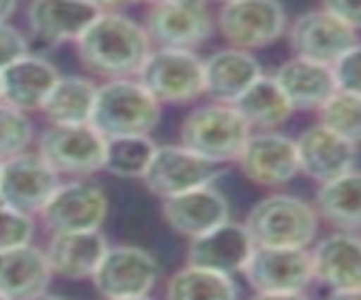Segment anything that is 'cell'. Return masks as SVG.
<instances>
[{
  "label": "cell",
  "mask_w": 361,
  "mask_h": 300,
  "mask_svg": "<svg viewBox=\"0 0 361 300\" xmlns=\"http://www.w3.org/2000/svg\"><path fill=\"white\" fill-rule=\"evenodd\" d=\"M81 63L106 79L137 74L151 54V39L144 27L121 14H99L77 41Z\"/></svg>",
  "instance_id": "obj_1"
},
{
  "label": "cell",
  "mask_w": 361,
  "mask_h": 300,
  "mask_svg": "<svg viewBox=\"0 0 361 300\" xmlns=\"http://www.w3.org/2000/svg\"><path fill=\"white\" fill-rule=\"evenodd\" d=\"M159 123V101L140 81L113 79L97 87L90 126L104 137L148 135Z\"/></svg>",
  "instance_id": "obj_2"
},
{
  "label": "cell",
  "mask_w": 361,
  "mask_h": 300,
  "mask_svg": "<svg viewBox=\"0 0 361 300\" xmlns=\"http://www.w3.org/2000/svg\"><path fill=\"white\" fill-rule=\"evenodd\" d=\"M182 146L200 157L222 164L238 159L252 128L233 106L209 104L193 110L182 123Z\"/></svg>",
  "instance_id": "obj_3"
},
{
  "label": "cell",
  "mask_w": 361,
  "mask_h": 300,
  "mask_svg": "<svg viewBox=\"0 0 361 300\" xmlns=\"http://www.w3.org/2000/svg\"><path fill=\"white\" fill-rule=\"evenodd\" d=\"M247 231L256 246L305 249L317 235V213L292 195H269L249 211Z\"/></svg>",
  "instance_id": "obj_4"
},
{
  "label": "cell",
  "mask_w": 361,
  "mask_h": 300,
  "mask_svg": "<svg viewBox=\"0 0 361 300\" xmlns=\"http://www.w3.org/2000/svg\"><path fill=\"white\" fill-rule=\"evenodd\" d=\"M137 74L157 101L186 104L204 92V63L191 49L161 47L146 56Z\"/></svg>",
  "instance_id": "obj_5"
},
{
  "label": "cell",
  "mask_w": 361,
  "mask_h": 300,
  "mask_svg": "<svg viewBox=\"0 0 361 300\" xmlns=\"http://www.w3.org/2000/svg\"><path fill=\"white\" fill-rule=\"evenodd\" d=\"M59 186V173L41 155L18 153L0 161V202L20 213H41Z\"/></svg>",
  "instance_id": "obj_6"
},
{
  "label": "cell",
  "mask_w": 361,
  "mask_h": 300,
  "mask_svg": "<svg viewBox=\"0 0 361 300\" xmlns=\"http://www.w3.org/2000/svg\"><path fill=\"white\" fill-rule=\"evenodd\" d=\"M222 175L220 164L200 157L184 146H159L148 166L144 182L159 197H173L214 184Z\"/></svg>",
  "instance_id": "obj_7"
},
{
  "label": "cell",
  "mask_w": 361,
  "mask_h": 300,
  "mask_svg": "<svg viewBox=\"0 0 361 300\" xmlns=\"http://www.w3.org/2000/svg\"><path fill=\"white\" fill-rule=\"evenodd\" d=\"M243 271L258 294L303 292L314 280L312 254L307 249L256 246Z\"/></svg>",
  "instance_id": "obj_8"
},
{
  "label": "cell",
  "mask_w": 361,
  "mask_h": 300,
  "mask_svg": "<svg viewBox=\"0 0 361 300\" xmlns=\"http://www.w3.org/2000/svg\"><path fill=\"white\" fill-rule=\"evenodd\" d=\"M218 25L238 49L267 47L285 30V11L279 0H231L220 9Z\"/></svg>",
  "instance_id": "obj_9"
},
{
  "label": "cell",
  "mask_w": 361,
  "mask_h": 300,
  "mask_svg": "<svg viewBox=\"0 0 361 300\" xmlns=\"http://www.w3.org/2000/svg\"><path fill=\"white\" fill-rule=\"evenodd\" d=\"M56 173L92 175L104 168L106 139L90 123L54 126L41 137L39 153Z\"/></svg>",
  "instance_id": "obj_10"
},
{
  "label": "cell",
  "mask_w": 361,
  "mask_h": 300,
  "mask_svg": "<svg viewBox=\"0 0 361 300\" xmlns=\"http://www.w3.org/2000/svg\"><path fill=\"white\" fill-rule=\"evenodd\" d=\"M159 267L140 246L108 249L92 273L94 287L106 298H140L153 289Z\"/></svg>",
  "instance_id": "obj_11"
},
{
  "label": "cell",
  "mask_w": 361,
  "mask_h": 300,
  "mask_svg": "<svg viewBox=\"0 0 361 300\" xmlns=\"http://www.w3.org/2000/svg\"><path fill=\"white\" fill-rule=\"evenodd\" d=\"M108 213V197L94 184L70 182L59 186L41 208L47 229L54 233L97 231Z\"/></svg>",
  "instance_id": "obj_12"
},
{
  "label": "cell",
  "mask_w": 361,
  "mask_h": 300,
  "mask_svg": "<svg viewBox=\"0 0 361 300\" xmlns=\"http://www.w3.org/2000/svg\"><path fill=\"white\" fill-rule=\"evenodd\" d=\"M148 39L161 47L191 49L211 34V18L204 0H164L155 3L146 16Z\"/></svg>",
  "instance_id": "obj_13"
},
{
  "label": "cell",
  "mask_w": 361,
  "mask_h": 300,
  "mask_svg": "<svg viewBox=\"0 0 361 300\" xmlns=\"http://www.w3.org/2000/svg\"><path fill=\"white\" fill-rule=\"evenodd\" d=\"M290 45L296 56L332 68L348 49L357 45V34L339 18H334L330 11L317 9L294 20Z\"/></svg>",
  "instance_id": "obj_14"
},
{
  "label": "cell",
  "mask_w": 361,
  "mask_h": 300,
  "mask_svg": "<svg viewBox=\"0 0 361 300\" xmlns=\"http://www.w3.org/2000/svg\"><path fill=\"white\" fill-rule=\"evenodd\" d=\"M238 164L249 182L281 186L298 173L296 142L276 132L252 135L238 157Z\"/></svg>",
  "instance_id": "obj_15"
},
{
  "label": "cell",
  "mask_w": 361,
  "mask_h": 300,
  "mask_svg": "<svg viewBox=\"0 0 361 300\" xmlns=\"http://www.w3.org/2000/svg\"><path fill=\"white\" fill-rule=\"evenodd\" d=\"M254 249L256 244L245 224L227 220L202 235L191 237L189 262L193 267H204L231 276L247 267Z\"/></svg>",
  "instance_id": "obj_16"
},
{
  "label": "cell",
  "mask_w": 361,
  "mask_h": 300,
  "mask_svg": "<svg viewBox=\"0 0 361 300\" xmlns=\"http://www.w3.org/2000/svg\"><path fill=\"white\" fill-rule=\"evenodd\" d=\"M296 153L298 170L321 184L353 170L357 161V146L321 123L298 137Z\"/></svg>",
  "instance_id": "obj_17"
},
{
  "label": "cell",
  "mask_w": 361,
  "mask_h": 300,
  "mask_svg": "<svg viewBox=\"0 0 361 300\" xmlns=\"http://www.w3.org/2000/svg\"><path fill=\"white\" fill-rule=\"evenodd\" d=\"M102 14L90 0H34L27 18L34 39L47 45L66 41H79V36L90 27Z\"/></svg>",
  "instance_id": "obj_18"
},
{
  "label": "cell",
  "mask_w": 361,
  "mask_h": 300,
  "mask_svg": "<svg viewBox=\"0 0 361 300\" xmlns=\"http://www.w3.org/2000/svg\"><path fill=\"white\" fill-rule=\"evenodd\" d=\"M164 220L180 235L197 237L229 220V202L214 186L186 191L164 199Z\"/></svg>",
  "instance_id": "obj_19"
},
{
  "label": "cell",
  "mask_w": 361,
  "mask_h": 300,
  "mask_svg": "<svg viewBox=\"0 0 361 300\" xmlns=\"http://www.w3.org/2000/svg\"><path fill=\"white\" fill-rule=\"evenodd\" d=\"M59 79L61 77L52 63L27 54L0 72L3 101L20 112L41 110Z\"/></svg>",
  "instance_id": "obj_20"
},
{
  "label": "cell",
  "mask_w": 361,
  "mask_h": 300,
  "mask_svg": "<svg viewBox=\"0 0 361 300\" xmlns=\"http://www.w3.org/2000/svg\"><path fill=\"white\" fill-rule=\"evenodd\" d=\"M260 77L258 61L247 49H220L204 61V92L216 104L233 106Z\"/></svg>",
  "instance_id": "obj_21"
},
{
  "label": "cell",
  "mask_w": 361,
  "mask_h": 300,
  "mask_svg": "<svg viewBox=\"0 0 361 300\" xmlns=\"http://www.w3.org/2000/svg\"><path fill=\"white\" fill-rule=\"evenodd\" d=\"M52 269L47 256L32 244L0 251V294L7 300H32L45 294Z\"/></svg>",
  "instance_id": "obj_22"
},
{
  "label": "cell",
  "mask_w": 361,
  "mask_h": 300,
  "mask_svg": "<svg viewBox=\"0 0 361 300\" xmlns=\"http://www.w3.org/2000/svg\"><path fill=\"white\" fill-rule=\"evenodd\" d=\"M106 237L97 231H72L54 233L47 246V262L52 273H59L68 280L92 278L99 262L106 256Z\"/></svg>",
  "instance_id": "obj_23"
},
{
  "label": "cell",
  "mask_w": 361,
  "mask_h": 300,
  "mask_svg": "<svg viewBox=\"0 0 361 300\" xmlns=\"http://www.w3.org/2000/svg\"><path fill=\"white\" fill-rule=\"evenodd\" d=\"M274 81L279 83L294 110L321 108L337 92V81H334L332 68L301 56L283 63L274 74Z\"/></svg>",
  "instance_id": "obj_24"
},
{
  "label": "cell",
  "mask_w": 361,
  "mask_h": 300,
  "mask_svg": "<svg viewBox=\"0 0 361 300\" xmlns=\"http://www.w3.org/2000/svg\"><path fill=\"white\" fill-rule=\"evenodd\" d=\"M312 273L332 289L361 287V237L343 231L321 240L312 251Z\"/></svg>",
  "instance_id": "obj_25"
},
{
  "label": "cell",
  "mask_w": 361,
  "mask_h": 300,
  "mask_svg": "<svg viewBox=\"0 0 361 300\" xmlns=\"http://www.w3.org/2000/svg\"><path fill=\"white\" fill-rule=\"evenodd\" d=\"M317 208L332 227L345 233L361 231V170H348L321 184Z\"/></svg>",
  "instance_id": "obj_26"
},
{
  "label": "cell",
  "mask_w": 361,
  "mask_h": 300,
  "mask_svg": "<svg viewBox=\"0 0 361 300\" xmlns=\"http://www.w3.org/2000/svg\"><path fill=\"white\" fill-rule=\"evenodd\" d=\"M240 112L243 119L249 123V128L271 130L285 123L292 117V104L283 94L274 77H260L247 87V92L233 104Z\"/></svg>",
  "instance_id": "obj_27"
},
{
  "label": "cell",
  "mask_w": 361,
  "mask_h": 300,
  "mask_svg": "<svg viewBox=\"0 0 361 300\" xmlns=\"http://www.w3.org/2000/svg\"><path fill=\"white\" fill-rule=\"evenodd\" d=\"M94 94L97 87L88 79L61 77L41 110L54 126H81L90 123Z\"/></svg>",
  "instance_id": "obj_28"
},
{
  "label": "cell",
  "mask_w": 361,
  "mask_h": 300,
  "mask_svg": "<svg viewBox=\"0 0 361 300\" xmlns=\"http://www.w3.org/2000/svg\"><path fill=\"white\" fill-rule=\"evenodd\" d=\"M169 300H238L231 276L189 265L178 271L166 287Z\"/></svg>",
  "instance_id": "obj_29"
},
{
  "label": "cell",
  "mask_w": 361,
  "mask_h": 300,
  "mask_svg": "<svg viewBox=\"0 0 361 300\" xmlns=\"http://www.w3.org/2000/svg\"><path fill=\"white\" fill-rule=\"evenodd\" d=\"M155 150L157 146L148 139V135L113 137V139H106L104 168L110 175L123 180L144 177L153 161Z\"/></svg>",
  "instance_id": "obj_30"
},
{
  "label": "cell",
  "mask_w": 361,
  "mask_h": 300,
  "mask_svg": "<svg viewBox=\"0 0 361 300\" xmlns=\"http://www.w3.org/2000/svg\"><path fill=\"white\" fill-rule=\"evenodd\" d=\"M321 126L355 146L361 142V96L337 90L321 108Z\"/></svg>",
  "instance_id": "obj_31"
},
{
  "label": "cell",
  "mask_w": 361,
  "mask_h": 300,
  "mask_svg": "<svg viewBox=\"0 0 361 300\" xmlns=\"http://www.w3.org/2000/svg\"><path fill=\"white\" fill-rule=\"evenodd\" d=\"M32 139V123L25 112L0 104V161L14 157L27 148Z\"/></svg>",
  "instance_id": "obj_32"
},
{
  "label": "cell",
  "mask_w": 361,
  "mask_h": 300,
  "mask_svg": "<svg viewBox=\"0 0 361 300\" xmlns=\"http://www.w3.org/2000/svg\"><path fill=\"white\" fill-rule=\"evenodd\" d=\"M32 235H34L32 218L0 202V251L30 244Z\"/></svg>",
  "instance_id": "obj_33"
},
{
  "label": "cell",
  "mask_w": 361,
  "mask_h": 300,
  "mask_svg": "<svg viewBox=\"0 0 361 300\" xmlns=\"http://www.w3.org/2000/svg\"><path fill=\"white\" fill-rule=\"evenodd\" d=\"M337 90L361 96V45H353L348 52L332 65Z\"/></svg>",
  "instance_id": "obj_34"
},
{
  "label": "cell",
  "mask_w": 361,
  "mask_h": 300,
  "mask_svg": "<svg viewBox=\"0 0 361 300\" xmlns=\"http://www.w3.org/2000/svg\"><path fill=\"white\" fill-rule=\"evenodd\" d=\"M23 56H27V39L16 27L0 23V72Z\"/></svg>",
  "instance_id": "obj_35"
},
{
  "label": "cell",
  "mask_w": 361,
  "mask_h": 300,
  "mask_svg": "<svg viewBox=\"0 0 361 300\" xmlns=\"http://www.w3.org/2000/svg\"><path fill=\"white\" fill-rule=\"evenodd\" d=\"M323 9L350 30H361V0H323Z\"/></svg>",
  "instance_id": "obj_36"
},
{
  "label": "cell",
  "mask_w": 361,
  "mask_h": 300,
  "mask_svg": "<svg viewBox=\"0 0 361 300\" xmlns=\"http://www.w3.org/2000/svg\"><path fill=\"white\" fill-rule=\"evenodd\" d=\"M254 300H310L303 292H285V294H258Z\"/></svg>",
  "instance_id": "obj_37"
},
{
  "label": "cell",
  "mask_w": 361,
  "mask_h": 300,
  "mask_svg": "<svg viewBox=\"0 0 361 300\" xmlns=\"http://www.w3.org/2000/svg\"><path fill=\"white\" fill-rule=\"evenodd\" d=\"M328 300H361V287H355V289H334Z\"/></svg>",
  "instance_id": "obj_38"
},
{
  "label": "cell",
  "mask_w": 361,
  "mask_h": 300,
  "mask_svg": "<svg viewBox=\"0 0 361 300\" xmlns=\"http://www.w3.org/2000/svg\"><path fill=\"white\" fill-rule=\"evenodd\" d=\"M18 0H0V23H7V18L14 14Z\"/></svg>",
  "instance_id": "obj_39"
},
{
  "label": "cell",
  "mask_w": 361,
  "mask_h": 300,
  "mask_svg": "<svg viewBox=\"0 0 361 300\" xmlns=\"http://www.w3.org/2000/svg\"><path fill=\"white\" fill-rule=\"evenodd\" d=\"M90 3L99 11H104V9H113V7H119V5H126V3H130V0H90Z\"/></svg>",
  "instance_id": "obj_40"
},
{
  "label": "cell",
  "mask_w": 361,
  "mask_h": 300,
  "mask_svg": "<svg viewBox=\"0 0 361 300\" xmlns=\"http://www.w3.org/2000/svg\"><path fill=\"white\" fill-rule=\"evenodd\" d=\"M32 300H61V298H54V296H47V294H41V296H36Z\"/></svg>",
  "instance_id": "obj_41"
},
{
  "label": "cell",
  "mask_w": 361,
  "mask_h": 300,
  "mask_svg": "<svg viewBox=\"0 0 361 300\" xmlns=\"http://www.w3.org/2000/svg\"><path fill=\"white\" fill-rule=\"evenodd\" d=\"M106 300H148L146 296H140V298H106Z\"/></svg>",
  "instance_id": "obj_42"
},
{
  "label": "cell",
  "mask_w": 361,
  "mask_h": 300,
  "mask_svg": "<svg viewBox=\"0 0 361 300\" xmlns=\"http://www.w3.org/2000/svg\"><path fill=\"white\" fill-rule=\"evenodd\" d=\"M148 3H153V5H155V3H164V0H148Z\"/></svg>",
  "instance_id": "obj_43"
},
{
  "label": "cell",
  "mask_w": 361,
  "mask_h": 300,
  "mask_svg": "<svg viewBox=\"0 0 361 300\" xmlns=\"http://www.w3.org/2000/svg\"><path fill=\"white\" fill-rule=\"evenodd\" d=\"M220 3H225V5H227V3H231V0H220Z\"/></svg>",
  "instance_id": "obj_44"
},
{
  "label": "cell",
  "mask_w": 361,
  "mask_h": 300,
  "mask_svg": "<svg viewBox=\"0 0 361 300\" xmlns=\"http://www.w3.org/2000/svg\"><path fill=\"white\" fill-rule=\"evenodd\" d=\"M0 300H7V298H5V296H3V294H0Z\"/></svg>",
  "instance_id": "obj_45"
},
{
  "label": "cell",
  "mask_w": 361,
  "mask_h": 300,
  "mask_svg": "<svg viewBox=\"0 0 361 300\" xmlns=\"http://www.w3.org/2000/svg\"><path fill=\"white\" fill-rule=\"evenodd\" d=\"M0 99H3V92H0Z\"/></svg>",
  "instance_id": "obj_46"
}]
</instances>
